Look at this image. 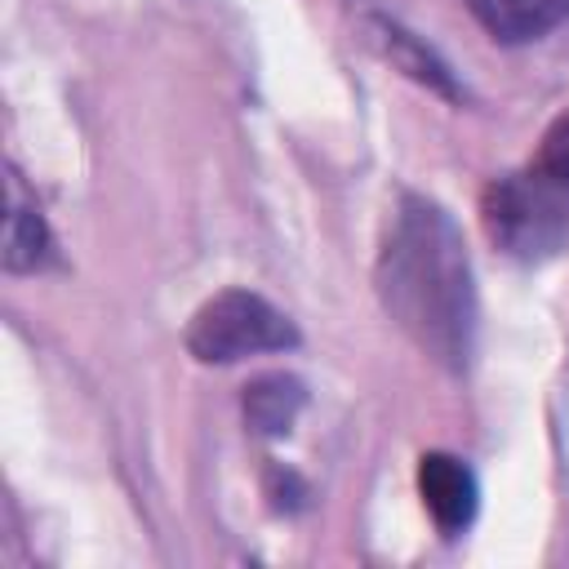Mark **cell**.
Returning <instances> with one entry per match:
<instances>
[{
    "label": "cell",
    "mask_w": 569,
    "mask_h": 569,
    "mask_svg": "<svg viewBox=\"0 0 569 569\" xmlns=\"http://www.w3.org/2000/svg\"><path fill=\"white\" fill-rule=\"evenodd\" d=\"M302 405H307V391L289 373H267L244 387V418L258 436H284Z\"/></svg>",
    "instance_id": "7"
},
{
    "label": "cell",
    "mask_w": 569,
    "mask_h": 569,
    "mask_svg": "<svg viewBox=\"0 0 569 569\" xmlns=\"http://www.w3.org/2000/svg\"><path fill=\"white\" fill-rule=\"evenodd\" d=\"M289 347H298L293 320L249 289H222L187 325V351L200 365H236V360L289 351Z\"/></svg>",
    "instance_id": "2"
},
{
    "label": "cell",
    "mask_w": 569,
    "mask_h": 569,
    "mask_svg": "<svg viewBox=\"0 0 569 569\" xmlns=\"http://www.w3.org/2000/svg\"><path fill=\"white\" fill-rule=\"evenodd\" d=\"M53 258V236L49 222L36 204V196L22 187L18 169H9V213H4V271L27 276L40 271Z\"/></svg>",
    "instance_id": "5"
},
{
    "label": "cell",
    "mask_w": 569,
    "mask_h": 569,
    "mask_svg": "<svg viewBox=\"0 0 569 569\" xmlns=\"http://www.w3.org/2000/svg\"><path fill=\"white\" fill-rule=\"evenodd\" d=\"M533 173H542L547 182L569 187V116H560V120L542 133V147H538V164H533Z\"/></svg>",
    "instance_id": "9"
},
{
    "label": "cell",
    "mask_w": 569,
    "mask_h": 569,
    "mask_svg": "<svg viewBox=\"0 0 569 569\" xmlns=\"http://www.w3.org/2000/svg\"><path fill=\"white\" fill-rule=\"evenodd\" d=\"M471 9L493 31V40L520 44L547 36L569 13V0H471Z\"/></svg>",
    "instance_id": "6"
},
{
    "label": "cell",
    "mask_w": 569,
    "mask_h": 569,
    "mask_svg": "<svg viewBox=\"0 0 569 569\" xmlns=\"http://www.w3.org/2000/svg\"><path fill=\"white\" fill-rule=\"evenodd\" d=\"M485 227L511 253H551L569 240V187L542 173L498 178L485 191Z\"/></svg>",
    "instance_id": "3"
},
{
    "label": "cell",
    "mask_w": 569,
    "mask_h": 569,
    "mask_svg": "<svg viewBox=\"0 0 569 569\" xmlns=\"http://www.w3.org/2000/svg\"><path fill=\"white\" fill-rule=\"evenodd\" d=\"M418 493L427 516L436 520L440 533H462L476 520L480 507V485L471 476V467L453 453H422L418 458Z\"/></svg>",
    "instance_id": "4"
},
{
    "label": "cell",
    "mask_w": 569,
    "mask_h": 569,
    "mask_svg": "<svg viewBox=\"0 0 569 569\" xmlns=\"http://www.w3.org/2000/svg\"><path fill=\"white\" fill-rule=\"evenodd\" d=\"M378 40H382L387 58H391L396 67H405L413 80H422V84H431V89L458 98V89H453V80H449V67H445L431 49H422L409 31H400V27H391V22H378Z\"/></svg>",
    "instance_id": "8"
},
{
    "label": "cell",
    "mask_w": 569,
    "mask_h": 569,
    "mask_svg": "<svg viewBox=\"0 0 569 569\" xmlns=\"http://www.w3.org/2000/svg\"><path fill=\"white\" fill-rule=\"evenodd\" d=\"M387 316L436 365L462 373L476 351V276L458 222L427 196H400L373 267Z\"/></svg>",
    "instance_id": "1"
}]
</instances>
